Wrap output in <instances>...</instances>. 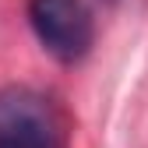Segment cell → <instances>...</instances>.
I'll list each match as a JSON object with an SVG mask.
<instances>
[{
    "mask_svg": "<svg viewBox=\"0 0 148 148\" xmlns=\"http://www.w3.org/2000/svg\"><path fill=\"white\" fill-rule=\"evenodd\" d=\"M28 25L60 64L81 60L92 46V11L85 0H28Z\"/></svg>",
    "mask_w": 148,
    "mask_h": 148,
    "instance_id": "cell-1",
    "label": "cell"
},
{
    "mask_svg": "<svg viewBox=\"0 0 148 148\" xmlns=\"http://www.w3.org/2000/svg\"><path fill=\"white\" fill-rule=\"evenodd\" d=\"M57 120L42 95L28 88L0 92V148H57Z\"/></svg>",
    "mask_w": 148,
    "mask_h": 148,
    "instance_id": "cell-2",
    "label": "cell"
}]
</instances>
